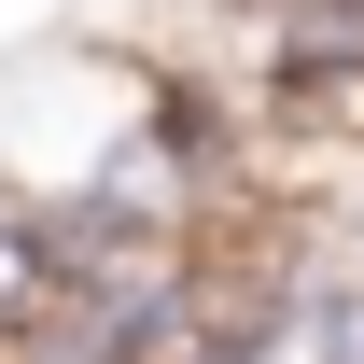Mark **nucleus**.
I'll return each instance as SVG.
<instances>
[{"mask_svg":"<svg viewBox=\"0 0 364 364\" xmlns=\"http://www.w3.org/2000/svg\"><path fill=\"white\" fill-rule=\"evenodd\" d=\"M322 225L350 238V267H364V168H350V196H336V210H322Z\"/></svg>","mask_w":364,"mask_h":364,"instance_id":"nucleus-2","label":"nucleus"},{"mask_svg":"<svg viewBox=\"0 0 364 364\" xmlns=\"http://www.w3.org/2000/svg\"><path fill=\"white\" fill-rule=\"evenodd\" d=\"M294 364H364V267L336 225H309L294 252Z\"/></svg>","mask_w":364,"mask_h":364,"instance_id":"nucleus-1","label":"nucleus"}]
</instances>
